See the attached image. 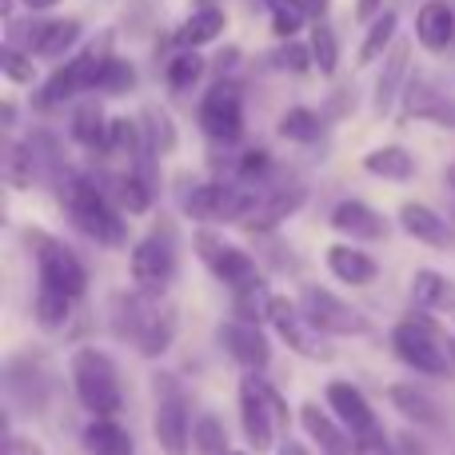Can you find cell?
<instances>
[{"label": "cell", "instance_id": "6da1fadb", "mask_svg": "<svg viewBox=\"0 0 455 455\" xmlns=\"http://www.w3.org/2000/svg\"><path fill=\"white\" fill-rule=\"evenodd\" d=\"M24 240H28L32 259H36V299H32L36 323L40 328H60L68 320L72 304L84 296L88 272L76 251L44 228H28Z\"/></svg>", "mask_w": 455, "mask_h": 455}, {"label": "cell", "instance_id": "7a4b0ae2", "mask_svg": "<svg viewBox=\"0 0 455 455\" xmlns=\"http://www.w3.org/2000/svg\"><path fill=\"white\" fill-rule=\"evenodd\" d=\"M112 328L124 344H132L144 360H160L172 347L176 312L164 304V291H120L112 304Z\"/></svg>", "mask_w": 455, "mask_h": 455}, {"label": "cell", "instance_id": "3957f363", "mask_svg": "<svg viewBox=\"0 0 455 455\" xmlns=\"http://www.w3.org/2000/svg\"><path fill=\"white\" fill-rule=\"evenodd\" d=\"M60 196H64V208H68L72 224H76L92 243H104V248H124L128 243L124 216H120V208L112 204V196L96 180L76 176V172H64Z\"/></svg>", "mask_w": 455, "mask_h": 455}, {"label": "cell", "instance_id": "277c9868", "mask_svg": "<svg viewBox=\"0 0 455 455\" xmlns=\"http://www.w3.org/2000/svg\"><path fill=\"white\" fill-rule=\"evenodd\" d=\"M68 371H72V387H76V400L84 403V411H92V416H116L124 408L120 371L108 352H100L92 344L76 347L68 360Z\"/></svg>", "mask_w": 455, "mask_h": 455}, {"label": "cell", "instance_id": "5b68a950", "mask_svg": "<svg viewBox=\"0 0 455 455\" xmlns=\"http://www.w3.org/2000/svg\"><path fill=\"white\" fill-rule=\"evenodd\" d=\"M288 419H291V411L280 400V392L259 371H248L240 379V424L251 448L256 451L275 448V435H280V427H288Z\"/></svg>", "mask_w": 455, "mask_h": 455}, {"label": "cell", "instance_id": "8992f818", "mask_svg": "<svg viewBox=\"0 0 455 455\" xmlns=\"http://www.w3.org/2000/svg\"><path fill=\"white\" fill-rule=\"evenodd\" d=\"M152 395H156V408H152V435H156L160 451L168 455H188L192 448V416H188V395L184 384L172 371H152Z\"/></svg>", "mask_w": 455, "mask_h": 455}, {"label": "cell", "instance_id": "52a82bcc", "mask_svg": "<svg viewBox=\"0 0 455 455\" xmlns=\"http://www.w3.org/2000/svg\"><path fill=\"white\" fill-rule=\"evenodd\" d=\"M108 44L112 36H100V44H88L84 52H76L68 64H60V68L52 72V76L40 84L36 92V108H56V104L72 100L76 92H96V84H100V72L104 64H108Z\"/></svg>", "mask_w": 455, "mask_h": 455}, {"label": "cell", "instance_id": "ba28073f", "mask_svg": "<svg viewBox=\"0 0 455 455\" xmlns=\"http://www.w3.org/2000/svg\"><path fill=\"white\" fill-rule=\"evenodd\" d=\"M392 347L408 368H416L419 376H432V379H443L448 376V352L440 347V328L427 320L424 312L416 307V315L400 320L392 328Z\"/></svg>", "mask_w": 455, "mask_h": 455}, {"label": "cell", "instance_id": "9c48e42d", "mask_svg": "<svg viewBox=\"0 0 455 455\" xmlns=\"http://www.w3.org/2000/svg\"><path fill=\"white\" fill-rule=\"evenodd\" d=\"M180 251H176V228L172 220L152 224V232L132 248V280L144 291H164L176 280Z\"/></svg>", "mask_w": 455, "mask_h": 455}, {"label": "cell", "instance_id": "30bf717a", "mask_svg": "<svg viewBox=\"0 0 455 455\" xmlns=\"http://www.w3.org/2000/svg\"><path fill=\"white\" fill-rule=\"evenodd\" d=\"M267 323L280 331V339L291 347L296 355L304 360H315V363H331L336 360V347L328 344L320 328L307 320L304 304H291L288 296H272V307H267Z\"/></svg>", "mask_w": 455, "mask_h": 455}, {"label": "cell", "instance_id": "8fae6325", "mask_svg": "<svg viewBox=\"0 0 455 455\" xmlns=\"http://www.w3.org/2000/svg\"><path fill=\"white\" fill-rule=\"evenodd\" d=\"M259 196L251 192L235 188V184H224V180H208V184H196V188L184 196V212L200 224H240L243 216L251 212Z\"/></svg>", "mask_w": 455, "mask_h": 455}, {"label": "cell", "instance_id": "7c38bea8", "mask_svg": "<svg viewBox=\"0 0 455 455\" xmlns=\"http://www.w3.org/2000/svg\"><path fill=\"white\" fill-rule=\"evenodd\" d=\"M200 128L220 148H232L243 136V100L232 80H220V84H212L204 92V100H200Z\"/></svg>", "mask_w": 455, "mask_h": 455}, {"label": "cell", "instance_id": "4fadbf2b", "mask_svg": "<svg viewBox=\"0 0 455 455\" xmlns=\"http://www.w3.org/2000/svg\"><path fill=\"white\" fill-rule=\"evenodd\" d=\"M196 256L204 259V267L216 275L220 283H228L232 291H240V288H248V283H256L259 280V264L248 256L243 248H235V243H228L220 240L216 232H196Z\"/></svg>", "mask_w": 455, "mask_h": 455}, {"label": "cell", "instance_id": "5bb4252c", "mask_svg": "<svg viewBox=\"0 0 455 455\" xmlns=\"http://www.w3.org/2000/svg\"><path fill=\"white\" fill-rule=\"evenodd\" d=\"M304 312L323 336H371V320L328 288H304Z\"/></svg>", "mask_w": 455, "mask_h": 455}, {"label": "cell", "instance_id": "9a60e30c", "mask_svg": "<svg viewBox=\"0 0 455 455\" xmlns=\"http://www.w3.org/2000/svg\"><path fill=\"white\" fill-rule=\"evenodd\" d=\"M4 387H8L12 408L28 411V416L32 411H44V403H48V371L40 368V360H32V355H16V360H8Z\"/></svg>", "mask_w": 455, "mask_h": 455}, {"label": "cell", "instance_id": "2e32d148", "mask_svg": "<svg viewBox=\"0 0 455 455\" xmlns=\"http://www.w3.org/2000/svg\"><path fill=\"white\" fill-rule=\"evenodd\" d=\"M323 400H328L331 416H336L339 424L355 435V440H360V435H368V432H376V427H384V424H379V416L371 411L368 395H363L355 384H347V379H331V384L323 387Z\"/></svg>", "mask_w": 455, "mask_h": 455}, {"label": "cell", "instance_id": "e0dca14e", "mask_svg": "<svg viewBox=\"0 0 455 455\" xmlns=\"http://www.w3.org/2000/svg\"><path fill=\"white\" fill-rule=\"evenodd\" d=\"M220 344L228 347V355L248 371H264L267 363H272V347H267V336L259 331V323L240 320V315L220 323Z\"/></svg>", "mask_w": 455, "mask_h": 455}, {"label": "cell", "instance_id": "ac0fdd59", "mask_svg": "<svg viewBox=\"0 0 455 455\" xmlns=\"http://www.w3.org/2000/svg\"><path fill=\"white\" fill-rule=\"evenodd\" d=\"M331 228L339 235H347V240H368V243H384L387 232H392V224L363 200H339L331 208Z\"/></svg>", "mask_w": 455, "mask_h": 455}, {"label": "cell", "instance_id": "d6986e66", "mask_svg": "<svg viewBox=\"0 0 455 455\" xmlns=\"http://www.w3.org/2000/svg\"><path fill=\"white\" fill-rule=\"evenodd\" d=\"M403 112L408 120H432V124H443V128H455V100L443 96L432 80L424 76H411L408 88H403Z\"/></svg>", "mask_w": 455, "mask_h": 455}, {"label": "cell", "instance_id": "ffe728a7", "mask_svg": "<svg viewBox=\"0 0 455 455\" xmlns=\"http://www.w3.org/2000/svg\"><path fill=\"white\" fill-rule=\"evenodd\" d=\"M304 200H307L304 184H291V188H280V192H272V196H259L256 204H251V212L240 220V228L243 232L264 235V232H272L275 224L288 220V216H296Z\"/></svg>", "mask_w": 455, "mask_h": 455}, {"label": "cell", "instance_id": "44dd1931", "mask_svg": "<svg viewBox=\"0 0 455 455\" xmlns=\"http://www.w3.org/2000/svg\"><path fill=\"white\" fill-rule=\"evenodd\" d=\"M299 424H304V432L312 435V443L320 448V455H360L355 435L347 432L339 419H331L320 403H304V408H299Z\"/></svg>", "mask_w": 455, "mask_h": 455}, {"label": "cell", "instance_id": "7402d4cb", "mask_svg": "<svg viewBox=\"0 0 455 455\" xmlns=\"http://www.w3.org/2000/svg\"><path fill=\"white\" fill-rule=\"evenodd\" d=\"M400 228L411 235V240L427 243V248H435V251H448L451 243H455L451 224L443 220L435 208L419 204V200H408V204H400Z\"/></svg>", "mask_w": 455, "mask_h": 455}, {"label": "cell", "instance_id": "603a6c76", "mask_svg": "<svg viewBox=\"0 0 455 455\" xmlns=\"http://www.w3.org/2000/svg\"><path fill=\"white\" fill-rule=\"evenodd\" d=\"M387 400H392V408L416 427H440L443 424V411H440V403H435V395L424 392L419 384H411V379H400V384L387 387Z\"/></svg>", "mask_w": 455, "mask_h": 455}, {"label": "cell", "instance_id": "cb8c5ba5", "mask_svg": "<svg viewBox=\"0 0 455 455\" xmlns=\"http://www.w3.org/2000/svg\"><path fill=\"white\" fill-rule=\"evenodd\" d=\"M408 64H411V44H403V40H395L392 48H387L384 56V72H379L376 80V112L384 116V112H392V104L403 96V88H408Z\"/></svg>", "mask_w": 455, "mask_h": 455}, {"label": "cell", "instance_id": "d4e9b609", "mask_svg": "<svg viewBox=\"0 0 455 455\" xmlns=\"http://www.w3.org/2000/svg\"><path fill=\"white\" fill-rule=\"evenodd\" d=\"M24 40H28V52L32 56L56 60V56H64L68 48H76L80 20H36V24H28Z\"/></svg>", "mask_w": 455, "mask_h": 455}, {"label": "cell", "instance_id": "484cf974", "mask_svg": "<svg viewBox=\"0 0 455 455\" xmlns=\"http://www.w3.org/2000/svg\"><path fill=\"white\" fill-rule=\"evenodd\" d=\"M416 40L427 52H443L455 40V12L448 0H424L416 12Z\"/></svg>", "mask_w": 455, "mask_h": 455}, {"label": "cell", "instance_id": "4316f807", "mask_svg": "<svg viewBox=\"0 0 455 455\" xmlns=\"http://www.w3.org/2000/svg\"><path fill=\"white\" fill-rule=\"evenodd\" d=\"M411 304L419 312H435V315H455V280H448L435 267H419L411 280Z\"/></svg>", "mask_w": 455, "mask_h": 455}, {"label": "cell", "instance_id": "83f0119b", "mask_svg": "<svg viewBox=\"0 0 455 455\" xmlns=\"http://www.w3.org/2000/svg\"><path fill=\"white\" fill-rule=\"evenodd\" d=\"M328 272L336 275L339 283H352V288H363L379 275V264L355 243H331L328 248Z\"/></svg>", "mask_w": 455, "mask_h": 455}, {"label": "cell", "instance_id": "f1b7e54d", "mask_svg": "<svg viewBox=\"0 0 455 455\" xmlns=\"http://www.w3.org/2000/svg\"><path fill=\"white\" fill-rule=\"evenodd\" d=\"M72 140L84 144L88 152H100V156L112 152V120L104 116L100 104H80L72 112Z\"/></svg>", "mask_w": 455, "mask_h": 455}, {"label": "cell", "instance_id": "f546056e", "mask_svg": "<svg viewBox=\"0 0 455 455\" xmlns=\"http://www.w3.org/2000/svg\"><path fill=\"white\" fill-rule=\"evenodd\" d=\"M363 168H368L371 176H379V180L408 184L411 176H416V156H411L408 148H400V144H384V148L363 156Z\"/></svg>", "mask_w": 455, "mask_h": 455}, {"label": "cell", "instance_id": "4dcf8cb0", "mask_svg": "<svg viewBox=\"0 0 455 455\" xmlns=\"http://www.w3.org/2000/svg\"><path fill=\"white\" fill-rule=\"evenodd\" d=\"M84 448L92 455H132V435L112 416H92V424L84 427Z\"/></svg>", "mask_w": 455, "mask_h": 455}, {"label": "cell", "instance_id": "1f68e13d", "mask_svg": "<svg viewBox=\"0 0 455 455\" xmlns=\"http://www.w3.org/2000/svg\"><path fill=\"white\" fill-rule=\"evenodd\" d=\"M224 24H228V16L220 12V8H216V4H204V8H196V12L184 20V28L176 32V44H180V48L212 44V40L224 32Z\"/></svg>", "mask_w": 455, "mask_h": 455}, {"label": "cell", "instance_id": "d6a6232c", "mask_svg": "<svg viewBox=\"0 0 455 455\" xmlns=\"http://www.w3.org/2000/svg\"><path fill=\"white\" fill-rule=\"evenodd\" d=\"M395 28H400V16H395L392 8L379 12L376 20H371L363 44H360V64H371V60H379V56H387V48L395 44Z\"/></svg>", "mask_w": 455, "mask_h": 455}, {"label": "cell", "instance_id": "836d02e7", "mask_svg": "<svg viewBox=\"0 0 455 455\" xmlns=\"http://www.w3.org/2000/svg\"><path fill=\"white\" fill-rule=\"evenodd\" d=\"M36 144L24 140V144H8V156H4V168H8V184H12L16 192L20 188H32L36 184Z\"/></svg>", "mask_w": 455, "mask_h": 455}, {"label": "cell", "instance_id": "e575fe53", "mask_svg": "<svg viewBox=\"0 0 455 455\" xmlns=\"http://www.w3.org/2000/svg\"><path fill=\"white\" fill-rule=\"evenodd\" d=\"M164 76H168V88H172V92H188V88L204 76V56H200L196 48H180V52L168 60Z\"/></svg>", "mask_w": 455, "mask_h": 455}, {"label": "cell", "instance_id": "d590c367", "mask_svg": "<svg viewBox=\"0 0 455 455\" xmlns=\"http://www.w3.org/2000/svg\"><path fill=\"white\" fill-rule=\"evenodd\" d=\"M267 12H272V32L280 40H291L299 28H304V20L312 12H307V0H264Z\"/></svg>", "mask_w": 455, "mask_h": 455}, {"label": "cell", "instance_id": "8d00e7d4", "mask_svg": "<svg viewBox=\"0 0 455 455\" xmlns=\"http://www.w3.org/2000/svg\"><path fill=\"white\" fill-rule=\"evenodd\" d=\"M140 128H144V140H148V148L156 152V156H168V152L176 148V124L164 108H144Z\"/></svg>", "mask_w": 455, "mask_h": 455}, {"label": "cell", "instance_id": "74e56055", "mask_svg": "<svg viewBox=\"0 0 455 455\" xmlns=\"http://www.w3.org/2000/svg\"><path fill=\"white\" fill-rule=\"evenodd\" d=\"M320 132H323V124H320V116H315L312 108H288L280 116V136L283 140L312 144V140H320Z\"/></svg>", "mask_w": 455, "mask_h": 455}, {"label": "cell", "instance_id": "f35d334b", "mask_svg": "<svg viewBox=\"0 0 455 455\" xmlns=\"http://www.w3.org/2000/svg\"><path fill=\"white\" fill-rule=\"evenodd\" d=\"M307 48H312V60L315 68L323 72V76H331L339 64V44H336V32H331L328 20H315L312 24V40H307Z\"/></svg>", "mask_w": 455, "mask_h": 455}, {"label": "cell", "instance_id": "ab89813d", "mask_svg": "<svg viewBox=\"0 0 455 455\" xmlns=\"http://www.w3.org/2000/svg\"><path fill=\"white\" fill-rule=\"evenodd\" d=\"M192 448H196L200 455H228L232 448H228V432L224 424L216 416H200L196 427H192Z\"/></svg>", "mask_w": 455, "mask_h": 455}, {"label": "cell", "instance_id": "60d3db41", "mask_svg": "<svg viewBox=\"0 0 455 455\" xmlns=\"http://www.w3.org/2000/svg\"><path fill=\"white\" fill-rule=\"evenodd\" d=\"M136 88V68L128 60H120V56H108V64H104L100 72V84H96V92L104 96H124Z\"/></svg>", "mask_w": 455, "mask_h": 455}, {"label": "cell", "instance_id": "b9f144b4", "mask_svg": "<svg viewBox=\"0 0 455 455\" xmlns=\"http://www.w3.org/2000/svg\"><path fill=\"white\" fill-rule=\"evenodd\" d=\"M0 64H4V76L12 80V84H32V80H36L32 52H20L16 44H4V52H0Z\"/></svg>", "mask_w": 455, "mask_h": 455}, {"label": "cell", "instance_id": "7bdbcfd3", "mask_svg": "<svg viewBox=\"0 0 455 455\" xmlns=\"http://www.w3.org/2000/svg\"><path fill=\"white\" fill-rule=\"evenodd\" d=\"M267 172H272V156H267V152H243L240 164H235V176H240L243 184L264 180Z\"/></svg>", "mask_w": 455, "mask_h": 455}, {"label": "cell", "instance_id": "ee69618b", "mask_svg": "<svg viewBox=\"0 0 455 455\" xmlns=\"http://www.w3.org/2000/svg\"><path fill=\"white\" fill-rule=\"evenodd\" d=\"M275 60H280V68H291V72H307L312 68V48H304V44H296V40H288V44L275 52Z\"/></svg>", "mask_w": 455, "mask_h": 455}, {"label": "cell", "instance_id": "f6af8a7d", "mask_svg": "<svg viewBox=\"0 0 455 455\" xmlns=\"http://www.w3.org/2000/svg\"><path fill=\"white\" fill-rule=\"evenodd\" d=\"M355 448H360V455H400V448H395V435H387L384 427L360 435V440H355Z\"/></svg>", "mask_w": 455, "mask_h": 455}, {"label": "cell", "instance_id": "bcb514c9", "mask_svg": "<svg viewBox=\"0 0 455 455\" xmlns=\"http://www.w3.org/2000/svg\"><path fill=\"white\" fill-rule=\"evenodd\" d=\"M395 448H400V455H427V443L416 432H395Z\"/></svg>", "mask_w": 455, "mask_h": 455}, {"label": "cell", "instance_id": "7dc6e473", "mask_svg": "<svg viewBox=\"0 0 455 455\" xmlns=\"http://www.w3.org/2000/svg\"><path fill=\"white\" fill-rule=\"evenodd\" d=\"M4 455H44L36 448L32 440H16V435H8V443H4Z\"/></svg>", "mask_w": 455, "mask_h": 455}, {"label": "cell", "instance_id": "c3c4849f", "mask_svg": "<svg viewBox=\"0 0 455 455\" xmlns=\"http://www.w3.org/2000/svg\"><path fill=\"white\" fill-rule=\"evenodd\" d=\"M384 12V0H355V20H376Z\"/></svg>", "mask_w": 455, "mask_h": 455}, {"label": "cell", "instance_id": "681fc988", "mask_svg": "<svg viewBox=\"0 0 455 455\" xmlns=\"http://www.w3.org/2000/svg\"><path fill=\"white\" fill-rule=\"evenodd\" d=\"M275 455H312V451H307L299 440H291V435H288V440L275 443Z\"/></svg>", "mask_w": 455, "mask_h": 455}, {"label": "cell", "instance_id": "f907efd6", "mask_svg": "<svg viewBox=\"0 0 455 455\" xmlns=\"http://www.w3.org/2000/svg\"><path fill=\"white\" fill-rule=\"evenodd\" d=\"M331 8V0H307V12H312V20H323Z\"/></svg>", "mask_w": 455, "mask_h": 455}, {"label": "cell", "instance_id": "816d5d0a", "mask_svg": "<svg viewBox=\"0 0 455 455\" xmlns=\"http://www.w3.org/2000/svg\"><path fill=\"white\" fill-rule=\"evenodd\" d=\"M52 4H60V0H24V8H32V12H44Z\"/></svg>", "mask_w": 455, "mask_h": 455}, {"label": "cell", "instance_id": "f5cc1de1", "mask_svg": "<svg viewBox=\"0 0 455 455\" xmlns=\"http://www.w3.org/2000/svg\"><path fill=\"white\" fill-rule=\"evenodd\" d=\"M443 184H448V188L455 192V164H448V168H443Z\"/></svg>", "mask_w": 455, "mask_h": 455}, {"label": "cell", "instance_id": "db71d44e", "mask_svg": "<svg viewBox=\"0 0 455 455\" xmlns=\"http://www.w3.org/2000/svg\"><path fill=\"white\" fill-rule=\"evenodd\" d=\"M448 355H451V363H455V339H448Z\"/></svg>", "mask_w": 455, "mask_h": 455}, {"label": "cell", "instance_id": "11a10c76", "mask_svg": "<svg viewBox=\"0 0 455 455\" xmlns=\"http://www.w3.org/2000/svg\"><path fill=\"white\" fill-rule=\"evenodd\" d=\"M228 455H248V451H228Z\"/></svg>", "mask_w": 455, "mask_h": 455}, {"label": "cell", "instance_id": "9f6ffc18", "mask_svg": "<svg viewBox=\"0 0 455 455\" xmlns=\"http://www.w3.org/2000/svg\"><path fill=\"white\" fill-rule=\"evenodd\" d=\"M451 216H455V212H451Z\"/></svg>", "mask_w": 455, "mask_h": 455}]
</instances>
